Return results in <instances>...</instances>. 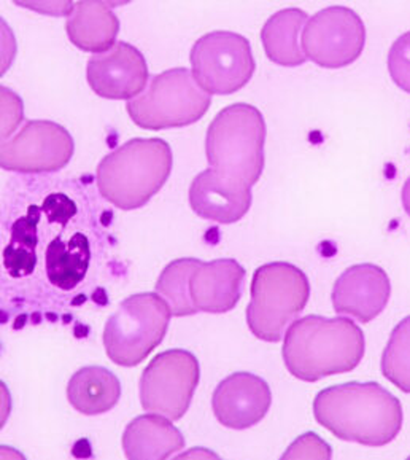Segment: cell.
Instances as JSON below:
<instances>
[{
	"label": "cell",
	"instance_id": "1",
	"mask_svg": "<svg viewBox=\"0 0 410 460\" xmlns=\"http://www.w3.org/2000/svg\"><path fill=\"white\" fill-rule=\"evenodd\" d=\"M317 422L339 440L380 448L403 427L401 401L377 382H348L318 392L313 400Z\"/></svg>",
	"mask_w": 410,
	"mask_h": 460
},
{
	"label": "cell",
	"instance_id": "2",
	"mask_svg": "<svg viewBox=\"0 0 410 460\" xmlns=\"http://www.w3.org/2000/svg\"><path fill=\"white\" fill-rule=\"evenodd\" d=\"M364 333L347 317L305 316L285 333L283 361L289 374L304 382L353 371L364 357Z\"/></svg>",
	"mask_w": 410,
	"mask_h": 460
},
{
	"label": "cell",
	"instance_id": "3",
	"mask_svg": "<svg viewBox=\"0 0 410 460\" xmlns=\"http://www.w3.org/2000/svg\"><path fill=\"white\" fill-rule=\"evenodd\" d=\"M172 171V150L163 139H131L97 166V187L123 211L143 207L164 187Z\"/></svg>",
	"mask_w": 410,
	"mask_h": 460
},
{
	"label": "cell",
	"instance_id": "4",
	"mask_svg": "<svg viewBox=\"0 0 410 460\" xmlns=\"http://www.w3.org/2000/svg\"><path fill=\"white\" fill-rule=\"evenodd\" d=\"M266 121L250 104L223 109L208 126L205 153L210 169L232 183L251 188L264 169Z\"/></svg>",
	"mask_w": 410,
	"mask_h": 460
},
{
	"label": "cell",
	"instance_id": "5",
	"mask_svg": "<svg viewBox=\"0 0 410 460\" xmlns=\"http://www.w3.org/2000/svg\"><path fill=\"white\" fill-rule=\"evenodd\" d=\"M310 284L297 266L286 261L262 264L253 274L246 324L253 336L278 343L288 325L297 320L309 303Z\"/></svg>",
	"mask_w": 410,
	"mask_h": 460
},
{
	"label": "cell",
	"instance_id": "6",
	"mask_svg": "<svg viewBox=\"0 0 410 460\" xmlns=\"http://www.w3.org/2000/svg\"><path fill=\"white\" fill-rule=\"evenodd\" d=\"M212 104L210 94L184 67L155 75L145 91L127 102V114L137 126L150 131L189 126L202 118Z\"/></svg>",
	"mask_w": 410,
	"mask_h": 460
},
{
	"label": "cell",
	"instance_id": "7",
	"mask_svg": "<svg viewBox=\"0 0 410 460\" xmlns=\"http://www.w3.org/2000/svg\"><path fill=\"white\" fill-rule=\"evenodd\" d=\"M170 316V308L159 295L126 298L103 328L108 358L119 366H137L163 343Z\"/></svg>",
	"mask_w": 410,
	"mask_h": 460
},
{
	"label": "cell",
	"instance_id": "8",
	"mask_svg": "<svg viewBox=\"0 0 410 460\" xmlns=\"http://www.w3.org/2000/svg\"><path fill=\"white\" fill-rule=\"evenodd\" d=\"M191 66L197 85L208 94H232L250 82L256 62L250 42L229 30L202 35L191 48Z\"/></svg>",
	"mask_w": 410,
	"mask_h": 460
},
{
	"label": "cell",
	"instance_id": "9",
	"mask_svg": "<svg viewBox=\"0 0 410 460\" xmlns=\"http://www.w3.org/2000/svg\"><path fill=\"white\" fill-rule=\"evenodd\" d=\"M199 377V361L194 353L183 349L158 353L140 377L143 409L178 421L191 405Z\"/></svg>",
	"mask_w": 410,
	"mask_h": 460
},
{
	"label": "cell",
	"instance_id": "10",
	"mask_svg": "<svg viewBox=\"0 0 410 460\" xmlns=\"http://www.w3.org/2000/svg\"><path fill=\"white\" fill-rule=\"evenodd\" d=\"M366 43L363 19L342 5L328 6L307 21L301 35L305 58L325 69H340L355 62Z\"/></svg>",
	"mask_w": 410,
	"mask_h": 460
},
{
	"label": "cell",
	"instance_id": "11",
	"mask_svg": "<svg viewBox=\"0 0 410 460\" xmlns=\"http://www.w3.org/2000/svg\"><path fill=\"white\" fill-rule=\"evenodd\" d=\"M74 155V139L66 127L46 119L27 121L13 139L2 143L0 164L14 172H53Z\"/></svg>",
	"mask_w": 410,
	"mask_h": 460
},
{
	"label": "cell",
	"instance_id": "12",
	"mask_svg": "<svg viewBox=\"0 0 410 460\" xmlns=\"http://www.w3.org/2000/svg\"><path fill=\"white\" fill-rule=\"evenodd\" d=\"M86 77L91 90L100 98L132 101L147 88L148 66L135 46L118 42L108 51L87 59Z\"/></svg>",
	"mask_w": 410,
	"mask_h": 460
},
{
	"label": "cell",
	"instance_id": "13",
	"mask_svg": "<svg viewBox=\"0 0 410 460\" xmlns=\"http://www.w3.org/2000/svg\"><path fill=\"white\" fill-rule=\"evenodd\" d=\"M272 392L259 376L234 373L216 385L212 409L218 422L232 430H245L259 424L270 409Z\"/></svg>",
	"mask_w": 410,
	"mask_h": 460
},
{
	"label": "cell",
	"instance_id": "14",
	"mask_svg": "<svg viewBox=\"0 0 410 460\" xmlns=\"http://www.w3.org/2000/svg\"><path fill=\"white\" fill-rule=\"evenodd\" d=\"M391 295V284L380 266L355 264L343 271L332 288V306L340 316L367 324L380 316Z\"/></svg>",
	"mask_w": 410,
	"mask_h": 460
},
{
	"label": "cell",
	"instance_id": "15",
	"mask_svg": "<svg viewBox=\"0 0 410 460\" xmlns=\"http://www.w3.org/2000/svg\"><path fill=\"white\" fill-rule=\"evenodd\" d=\"M245 269L232 258L197 260L188 276V300L194 312L223 314L236 308L242 295Z\"/></svg>",
	"mask_w": 410,
	"mask_h": 460
},
{
	"label": "cell",
	"instance_id": "16",
	"mask_svg": "<svg viewBox=\"0 0 410 460\" xmlns=\"http://www.w3.org/2000/svg\"><path fill=\"white\" fill-rule=\"evenodd\" d=\"M189 204L204 220L236 223L250 211L251 188L232 183L213 169H207L191 183Z\"/></svg>",
	"mask_w": 410,
	"mask_h": 460
},
{
	"label": "cell",
	"instance_id": "17",
	"mask_svg": "<svg viewBox=\"0 0 410 460\" xmlns=\"http://www.w3.org/2000/svg\"><path fill=\"white\" fill-rule=\"evenodd\" d=\"M161 414L135 417L123 433V449L131 460H164L184 448V438L176 427Z\"/></svg>",
	"mask_w": 410,
	"mask_h": 460
},
{
	"label": "cell",
	"instance_id": "18",
	"mask_svg": "<svg viewBox=\"0 0 410 460\" xmlns=\"http://www.w3.org/2000/svg\"><path fill=\"white\" fill-rule=\"evenodd\" d=\"M66 30L70 42L80 50L99 54L115 45L119 19L108 3L78 2L69 14Z\"/></svg>",
	"mask_w": 410,
	"mask_h": 460
},
{
	"label": "cell",
	"instance_id": "19",
	"mask_svg": "<svg viewBox=\"0 0 410 460\" xmlns=\"http://www.w3.org/2000/svg\"><path fill=\"white\" fill-rule=\"evenodd\" d=\"M121 397L118 377L103 366H84L70 377L67 400L72 408L86 416L113 409Z\"/></svg>",
	"mask_w": 410,
	"mask_h": 460
},
{
	"label": "cell",
	"instance_id": "20",
	"mask_svg": "<svg viewBox=\"0 0 410 460\" xmlns=\"http://www.w3.org/2000/svg\"><path fill=\"white\" fill-rule=\"evenodd\" d=\"M307 21V14L299 8H285L266 21L261 40L266 56L272 62L296 67L307 61L301 46V35Z\"/></svg>",
	"mask_w": 410,
	"mask_h": 460
},
{
	"label": "cell",
	"instance_id": "21",
	"mask_svg": "<svg viewBox=\"0 0 410 460\" xmlns=\"http://www.w3.org/2000/svg\"><path fill=\"white\" fill-rule=\"evenodd\" d=\"M89 261L91 247L83 232H75L69 240L54 237L45 253L48 280L61 290H74L84 279Z\"/></svg>",
	"mask_w": 410,
	"mask_h": 460
},
{
	"label": "cell",
	"instance_id": "22",
	"mask_svg": "<svg viewBox=\"0 0 410 460\" xmlns=\"http://www.w3.org/2000/svg\"><path fill=\"white\" fill-rule=\"evenodd\" d=\"M42 207L30 206L29 212L18 219L11 227L10 242L3 250V266L11 277L30 276L35 269L37 256V225Z\"/></svg>",
	"mask_w": 410,
	"mask_h": 460
},
{
	"label": "cell",
	"instance_id": "23",
	"mask_svg": "<svg viewBox=\"0 0 410 460\" xmlns=\"http://www.w3.org/2000/svg\"><path fill=\"white\" fill-rule=\"evenodd\" d=\"M197 258H178L168 263L156 282V292L168 304L172 316L188 317L196 314L188 300V276Z\"/></svg>",
	"mask_w": 410,
	"mask_h": 460
},
{
	"label": "cell",
	"instance_id": "24",
	"mask_svg": "<svg viewBox=\"0 0 410 460\" xmlns=\"http://www.w3.org/2000/svg\"><path fill=\"white\" fill-rule=\"evenodd\" d=\"M382 374L399 390L410 393V316L391 332L382 357Z\"/></svg>",
	"mask_w": 410,
	"mask_h": 460
},
{
	"label": "cell",
	"instance_id": "25",
	"mask_svg": "<svg viewBox=\"0 0 410 460\" xmlns=\"http://www.w3.org/2000/svg\"><path fill=\"white\" fill-rule=\"evenodd\" d=\"M388 70L395 85L410 94V30L398 37L391 45Z\"/></svg>",
	"mask_w": 410,
	"mask_h": 460
},
{
	"label": "cell",
	"instance_id": "26",
	"mask_svg": "<svg viewBox=\"0 0 410 460\" xmlns=\"http://www.w3.org/2000/svg\"><path fill=\"white\" fill-rule=\"evenodd\" d=\"M42 212L51 223H59L61 227H66L69 220L77 214V206L74 201L62 193H53V195L45 198Z\"/></svg>",
	"mask_w": 410,
	"mask_h": 460
},
{
	"label": "cell",
	"instance_id": "27",
	"mask_svg": "<svg viewBox=\"0 0 410 460\" xmlns=\"http://www.w3.org/2000/svg\"><path fill=\"white\" fill-rule=\"evenodd\" d=\"M403 206H404V211L407 212V215H410V177L404 183V188H403Z\"/></svg>",
	"mask_w": 410,
	"mask_h": 460
},
{
	"label": "cell",
	"instance_id": "28",
	"mask_svg": "<svg viewBox=\"0 0 410 460\" xmlns=\"http://www.w3.org/2000/svg\"><path fill=\"white\" fill-rule=\"evenodd\" d=\"M409 459H410V457H409Z\"/></svg>",
	"mask_w": 410,
	"mask_h": 460
}]
</instances>
